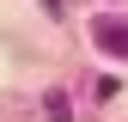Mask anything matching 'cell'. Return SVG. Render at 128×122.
I'll return each instance as SVG.
<instances>
[{
	"mask_svg": "<svg viewBox=\"0 0 128 122\" xmlns=\"http://www.w3.org/2000/svg\"><path fill=\"white\" fill-rule=\"evenodd\" d=\"M98 43L110 55H128V24H116V18H98Z\"/></svg>",
	"mask_w": 128,
	"mask_h": 122,
	"instance_id": "obj_1",
	"label": "cell"
},
{
	"mask_svg": "<svg viewBox=\"0 0 128 122\" xmlns=\"http://www.w3.org/2000/svg\"><path fill=\"white\" fill-rule=\"evenodd\" d=\"M43 110H49V122H73V110H67V98H61V92H49V104H43Z\"/></svg>",
	"mask_w": 128,
	"mask_h": 122,
	"instance_id": "obj_2",
	"label": "cell"
}]
</instances>
